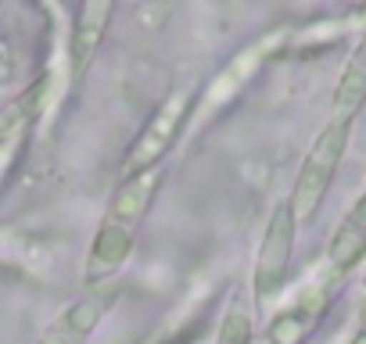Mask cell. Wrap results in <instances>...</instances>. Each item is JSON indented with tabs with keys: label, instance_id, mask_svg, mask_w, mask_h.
Wrapping results in <instances>:
<instances>
[{
	"label": "cell",
	"instance_id": "obj_1",
	"mask_svg": "<svg viewBox=\"0 0 366 344\" xmlns=\"http://www.w3.org/2000/svg\"><path fill=\"white\" fill-rule=\"evenodd\" d=\"M162 168H151V172H140V176H126L104 216H101V226L94 233V244H90V255H86V269H83V283L94 290V287H104L133 255V244H137V230L162 187Z\"/></svg>",
	"mask_w": 366,
	"mask_h": 344
},
{
	"label": "cell",
	"instance_id": "obj_2",
	"mask_svg": "<svg viewBox=\"0 0 366 344\" xmlns=\"http://www.w3.org/2000/svg\"><path fill=\"white\" fill-rule=\"evenodd\" d=\"M198 97H202L198 86H179L154 108V115L147 118V126L137 133V140L129 143V151L122 158V180L140 176V172H151V168H162V161L172 154L183 129H187L191 115L198 111Z\"/></svg>",
	"mask_w": 366,
	"mask_h": 344
},
{
	"label": "cell",
	"instance_id": "obj_3",
	"mask_svg": "<svg viewBox=\"0 0 366 344\" xmlns=\"http://www.w3.org/2000/svg\"><path fill=\"white\" fill-rule=\"evenodd\" d=\"M348 136H352V122H327L320 129V136L312 140L309 154L302 158V168L295 176V191H291V208H295V219L305 223L320 212L330 183H334V172L345 158V147H348Z\"/></svg>",
	"mask_w": 366,
	"mask_h": 344
},
{
	"label": "cell",
	"instance_id": "obj_4",
	"mask_svg": "<svg viewBox=\"0 0 366 344\" xmlns=\"http://www.w3.org/2000/svg\"><path fill=\"white\" fill-rule=\"evenodd\" d=\"M295 233H298V219L291 201H280L269 212L262 244H259V258H255V273H252V287H255V305L266 308L280 298L287 273H291V258H295Z\"/></svg>",
	"mask_w": 366,
	"mask_h": 344
},
{
	"label": "cell",
	"instance_id": "obj_5",
	"mask_svg": "<svg viewBox=\"0 0 366 344\" xmlns=\"http://www.w3.org/2000/svg\"><path fill=\"white\" fill-rule=\"evenodd\" d=\"M115 301V290L112 287H94L86 290L83 298H76L44 333L36 344H86L94 337V330L101 326L108 305Z\"/></svg>",
	"mask_w": 366,
	"mask_h": 344
},
{
	"label": "cell",
	"instance_id": "obj_6",
	"mask_svg": "<svg viewBox=\"0 0 366 344\" xmlns=\"http://www.w3.org/2000/svg\"><path fill=\"white\" fill-rule=\"evenodd\" d=\"M112 19H115L112 0H86V4L76 11L72 36H69V72H72V79H83L90 72Z\"/></svg>",
	"mask_w": 366,
	"mask_h": 344
},
{
	"label": "cell",
	"instance_id": "obj_7",
	"mask_svg": "<svg viewBox=\"0 0 366 344\" xmlns=\"http://www.w3.org/2000/svg\"><path fill=\"white\" fill-rule=\"evenodd\" d=\"M266 51H269V40L252 44V47H244L237 58H230V65H227V69L205 86V93L198 97V108H202L205 115H212V111H219L227 101H234V97L244 90V83L252 79V72L262 65Z\"/></svg>",
	"mask_w": 366,
	"mask_h": 344
},
{
	"label": "cell",
	"instance_id": "obj_8",
	"mask_svg": "<svg viewBox=\"0 0 366 344\" xmlns=\"http://www.w3.org/2000/svg\"><path fill=\"white\" fill-rule=\"evenodd\" d=\"M327 258L337 273H348L352 265H359V258H366V191L359 194V201L348 208V216L334 230Z\"/></svg>",
	"mask_w": 366,
	"mask_h": 344
},
{
	"label": "cell",
	"instance_id": "obj_9",
	"mask_svg": "<svg viewBox=\"0 0 366 344\" xmlns=\"http://www.w3.org/2000/svg\"><path fill=\"white\" fill-rule=\"evenodd\" d=\"M366 104V36L359 40V47L352 51L341 79H337V90H334V101H330V118L334 122H352Z\"/></svg>",
	"mask_w": 366,
	"mask_h": 344
},
{
	"label": "cell",
	"instance_id": "obj_10",
	"mask_svg": "<svg viewBox=\"0 0 366 344\" xmlns=\"http://www.w3.org/2000/svg\"><path fill=\"white\" fill-rule=\"evenodd\" d=\"M320 312H323V298H305L295 308L280 312L255 344H302L320 323Z\"/></svg>",
	"mask_w": 366,
	"mask_h": 344
},
{
	"label": "cell",
	"instance_id": "obj_11",
	"mask_svg": "<svg viewBox=\"0 0 366 344\" xmlns=\"http://www.w3.org/2000/svg\"><path fill=\"white\" fill-rule=\"evenodd\" d=\"M216 344H255V333H252V308L244 298H237L223 323H219V333H216Z\"/></svg>",
	"mask_w": 366,
	"mask_h": 344
},
{
	"label": "cell",
	"instance_id": "obj_12",
	"mask_svg": "<svg viewBox=\"0 0 366 344\" xmlns=\"http://www.w3.org/2000/svg\"><path fill=\"white\" fill-rule=\"evenodd\" d=\"M137 344H165V330H154V333H147V337L137 340Z\"/></svg>",
	"mask_w": 366,
	"mask_h": 344
},
{
	"label": "cell",
	"instance_id": "obj_13",
	"mask_svg": "<svg viewBox=\"0 0 366 344\" xmlns=\"http://www.w3.org/2000/svg\"><path fill=\"white\" fill-rule=\"evenodd\" d=\"M362 294H366V290H362Z\"/></svg>",
	"mask_w": 366,
	"mask_h": 344
}]
</instances>
